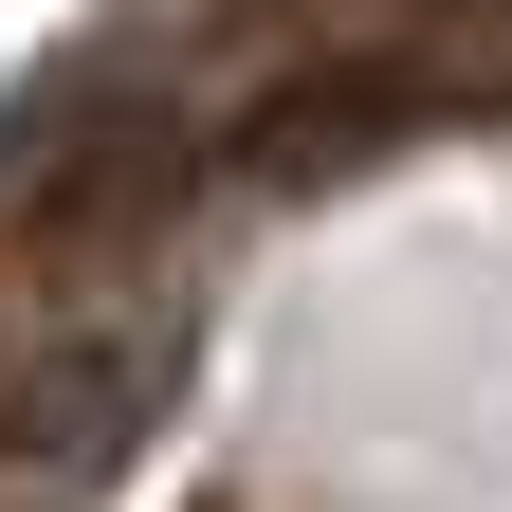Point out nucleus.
Here are the masks:
<instances>
[{"label":"nucleus","mask_w":512,"mask_h":512,"mask_svg":"<svg viewBox=\"0 0 512 512\" xmlns=\"http://www.w3.org/2000/svg\"><path fill=\"white\" fill-rule=\"evenodd\" d=\"M165 366H183V293H128V311H74L19 403H0V494H92L128 476V439L165 421Z\"/></svg>","instance_id":"nucleus-1"}]
</instances>
